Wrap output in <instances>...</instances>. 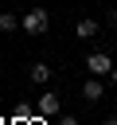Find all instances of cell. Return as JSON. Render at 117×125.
<instances>
[{"label": "cell", "mask_w": 117, "mask_h": 125, "mask_svg": "<svg viewBox=\"0 0 117 125\" xmlns=\"http://www.w3.org/2000/svg\"><path fill=\"white\" fill-rule=\"evenodd\" d=\"M16 27H23V20L16 12H0V31H16Z\"/></svg>", "instance_id": "52a82bcc"}, {"label": "cell", "mask_w": 117, "mask_h": 125, "mask_svg": "<svg viewBox=\"0 0 117 125\" xmlns=\"http://www.w3.org/2000/svg\"><path fill=\"white\" fill-rule=\"evenodd\" d=\"M31 82H35V86H47V82H51V66H47V62H31Z\"/></svg>", "instance_id": "8992f818"}, {"label": "cell", "mask_w": 117, "mask_h": 125, "mask_svg": "<svg viewBox=\"0 0 117 125\" xmlns=\"http://www.w3.org/2000/svg\"><path fill=\"white\" fill-rule=\"evenodd\" d=\"M62 125H78V117L74 113H62Z\"/></svg>", "instance_id": "ba28073f"}, {"label": "cell", "mask_w": 117, "mask_h": 125, "mask_svg": "<svg viewBox=\"0 0 117 125\" xmlns=\"http://www.w3.org/2000/svg\"><path fill=\"white\" fill-rule=\"evenodd\" d=\"M101 94H105L101 78H98V74H90V78L82 82V98H86V102H101Z\"/></svg>", "instance_id": "277c9868"}, {"label": "cell", "mask_w": 117, "mask_h": 125, "mask_svg": "<svg viewBox=\"0 0 117 125\" xmlns=\"http://www.w3.org/2000/svg\"><path fill=\"white\" fill-rule=\"evenodd\" d=\"M86 66H90V74H98V78H101V74H109V70H113V59H109L105 51H94V55L86 59Z\"/></svg>", "instance_id": "7a4b0ae2"}, {"label": "cell", "mask_w": 117, "mask_h": 125, "mask_svg": "<svg viewBox=\"0 0 117 125\" xmlns=\"http://www.w3.org/2000/svg\"><path fill=\"white\" fill-rule=\"evenodd\" d=\"M55 113H62V102H58V94H39V117H55Z\"/></svg>", "instance_id": "3957f363"}, {"label": "cell", "mask_w": 117, "mask_h": 125, "mask_svg": "<svg viewBox=\"0 0 117 125\" xmlns=\"http://www.w3.org/2000/svg\"><path fill=\"white\" fill-rule=\"evenodd\" d=\"M109 82H113V86H117V66H113V70H109Z\"/></svg>", "instance_id": "9c48e42d"}, {"label": "cell", "mask_w": 117, "mask_h": 125, "mask_svg": "<svg viewBox=\"0 0 117 125\" xmlns=\"http://www.w3.org/2000/svg\"><path fill=\"white\" fill-rule=\"evenodd\" d=\"M47 27H51V12H47V8H31V12L23 16V31H27V35H43Z\"/></svg>", "instance_id": "6da1fadb"}, {"label": "cell", "mask_w": 117, "mask_h": 125, "mask_svg": "<svg viewBox=\"0 0 117 125\" xmlns=\"http://www.w3.org/2000/svg\"><path fill=\"white\" fill-rule=\"evenodd\" d=\"M74 35H78V39H94V35H98V20H90V16H86V20H78Z\"/></svg>", "instance_id": "5b68a950"}, {"label": "cell", "mask_w": 117, "mask_h": 125, "mask_svg": "<svg viewBox=\"0 0 117 125\" xmlns=\"http://www.w3.org/2000/svg\"><path fill=\"white\" fill-rule=\"evenodd\" d=\"M101 125H117V117H105V121H101Z\"/></svg>", "instance_id": "30bf717a"}]
</instances>
